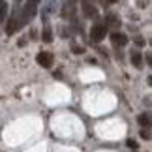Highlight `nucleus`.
Here are the masks:
<instances>
[{"label":"nucleus","instance_id":"nucleus-1","mask_svg":"<svg viewBox=\"0 0 152 152\" xmlns=\"http://www.w3.org/2000/svg\"><path fill=\"white\" fill-rule=\"evenodd\" d=\"M38 6H39V0H26L25 6L21 10V15H19V23H21V28L26 25L28 21H32L38 13Z\"/></svg>","mask_w":152,"mask_h":152},{"label":"nucleus","instance_id":"nucleus-2","mask_svg":"<svg viewBox=\"0 0 152 152\" xmlns=\"http://www.w3.org/2000/svg\"><path fill=\"white\" fill-rule=\"evenodd\" d=\"M105 34H107V26H105V23H100L98 21L94 26H92V30H90V39L94 43H100L102 39L105 38Z\"/></svg>","mask_w":152,"mask_h":152},{"label":"nucleus","instance_id":"nucleus-3","mask_svg":"<svg viewBox=\"0 0 152 152\" xmlns=\"http://www.w3.org/2000/svg\"><path fill=\"white\" fill-rule=\"evenodd\" d=\"M36 62H38L42 68H51V66H53V62H55V56H53V53L42 51V53H38Z\"/></svg>","mask_w":152,"mask_h":152},{"label":"nucleus","instance_id":"nucleus-4","mask_svg":"<svg viewBox=\"0 0 152 152\" xmlns=\"http://www.w3.org/2000/svg\"><path fill=\"white\" fill-rule=\"evenodd\" d=\"M56 10H58V2H56V0H45L43 10H42L43 23H47V17H49V15H53V13H56Z\"/></svg>","mask_w":152,"mask_h":152},{"label":"nucleus","instance_id":"nucleus-5","mask_svg":"<svg viewBox=\"0 0 152 152\" xmlns=\"http://www.w3.org/2000/svg\"><path fill=\"white\" fill-rule=\"evenodd\" d=\"M120 25H122V21H120V17L116 15V13L109 11V13L105 15V26H111V28H113V32L116 30V28H120Z\"/></svg>","mask_w":152,"mask_h":152},{"label":"nucleus","instance_id":"nucleus-6","mask_svg":"<svg viewBox=\"0 0 152 152\" xmlns=\"http://www.w3.org/2000/svg\"><path fill=\"white\" fill-rule=\"evenodd\" d=\"M81 10H83V15L88 17V19H94V17L98 15L96 6L92 4V2H88V0H83V4H81Z\"/></svg>","mask_w":152,"mask_h":152},{"label":"nucleus","instance_id":"nucleus-7","mask_svg":"<svg viewBox=\"0 0 152 152\" xmlns=\"http://www.w3.org/2000/svg\"><path fill=\"white\" fill-rule=\"evenodd\" d=\"M111 43H113V47H124L128 43V36L122 32H113L111 34Z\"/></svg>","mask_w":152,"mask_h":152},{"label":"nucleus","instance_id":"nucleus-8","mask_svg":"<svg viewBox=\"0 0 152 152\" xmlns=\"http://www.w3.org/2000/svg\"><path fill=\"white\" fill-rule=\"evenodd\" d=\"M130 58H132V62H133V66H135V68H143V55L139 51H132Z\"/></svg>","mask_w":152,"mask_h":152},{"label":"nucleus","instance_id":"nucleus-9","mask_svg":"<svg viewBox=\"0 0 152 152\" xmlns=\"http://www.w3.org/2000/svg\"><path fill=\"white\" fill-rule=\"evenodd\" d=\"M137 122L141 124L143 128H148L150 124H152V118H150V115L148 113H143V115H139L137 116Z\"/></svg>","mask_w":152,"mask_h":152},{"label":"nucleus","instance_id":"nucleus-10","mask_svg":"<svg viewBox=\"0 0 152 152\" xmlns=\"http://www.w3.org/2000/svg\"><path fill=\"white\" fill-rule=\"evenodd\" d=\"M42 38H43V42H47V43H49V42H53V30H51V25H49V23H45Z\"/></svg>","mask_w":152,"mask_h":152},{"label":"nucleus","instance_id":"nucleus-11","mask_svg":"<svg viewBox=\"0 0 152 152\" xmlns=\"http://www.w3.org/2000/svg\"><path fill=\"white\" fill-rule=\"evenodd\" d=\"M8 15V0H0V23H4Z\"/></svg>","mask_w":152,"mask_h":152},{"label":"nucleus","instance_id":"nucleus-12","mask_svg":"<svg viewBox=\"0 0 152 152\" xmlns=\"http://www.w3.org/2000/svg\"><path fill=\"white\" fill-rule=\"evenodd\" d=\"M141 137L143 139H150V132L147 130V128H143V130H141Z\"/></svg>","mask_w":152,"mask_h":152},{"label":"nucleus","instance_id":"nucleus-13","mask_svg":"<svg viewBox=\"0 0 152 152\" xmlns=\"http://www.w3.org/2000/svg\"><path fill=\"white\" fill-rule=\"evenodd\" d=\"M145 60H147L148 66L152 68V53H145Z\"/></svg>","mask_w":152,"mask_h":152},{"label":"nucleus","instance_id":"nucleus-14","mask_svg":"<svg viewBox=\"0 0 152 152\" xmlns=\"http://www.w3.org/2000/svg\"><path fill=\"white\" fill-rule=\"evenodd\" d=\"M126 145H128V147H130V148H133V150L137 148V143L133 141V139H128V143H126Z\"/></svg>","mask_w":152,"mask_h":152},{"label":"nucleus","instance_id":"nucleus-15","mask_svg":"<svg viewBox=\"0 0 152 152\" xmlns=\"http://www.w3.org/2000/svg\"><path fill=\"white\" fill-rule=\"evenodd\" d=\"M135 43L137 45H145V39L143 38H135Z\"/></svg>","mask_w":152,"mask_h":152},{"label":"nucleus","instance_id":"nucleus-16","mask_svg":"<svg viewBox=\"0 0 152 152\" xmlns=\"http://www.w3.org/2000/svg\"><path fill=\"white\" fill-rule=\"evenodd\" d=\"M148 83H150V85H152V77H148Z\"/></svg>","mask_w":152,"mask_h":152},{"label":"nucleus","instance_id":"nucleus-17","mask_svg":"<svg viewBox=\"0 0 152 152\" xmlns=\"http://www.w3.org/2000/svg\"><path fill=\"white\" fill-rule=\"evenodd\" d=\"M109 2H116V0H109Z\"/></svg>","mask_w":152,"mask_h":152}]
</instances>
